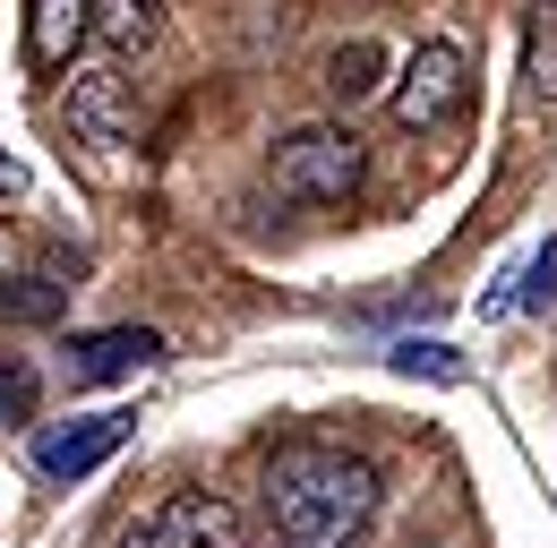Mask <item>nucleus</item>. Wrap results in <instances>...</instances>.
<instances>
[{
  "mask_svg": "<svg viewBox=\"0 0 557 548\" xmlns=\"http://www.w3.org/2000/svg\"><path fill=\"white\" fill-rule=\"evenodd\" d=\"M121 548H240V514L214 497V488H181V497H163L154 514H138Z\"/></svg>",
  "mask_w": 557,
  "mask_h": 548,
  "instance_id": "obj_3",
  "label": "nucleus"
},
{
  "mask_svg": "<svg viewBox=\"0 0 557 548\" xmlns=\"http://www.w3.org/2000/svg\"><path fill=\"white\" fill-rule=\"evenodd\" d=\"M86 35H95V0H26V52L44 68H70Z\"/></svg>",
  "mask_w": 557,
  "mask_h": 548,
  "instance_id": "obj_8",
  "label": "nucleus"
},
{
  "mask_svg": "<svg viewBox=\"0 0 557 548\" xmlns=\"http://www.w3.org/2000/svg\"><path fill=\"white\" fill-rule=\"evenodd\" d=\"M70 309V283L52 274H0V326H52Z\"/></svg>",
  "mask_w": 557,
  "mask_h": 548,
  "instance_id": "obj_9",
  "label": "nucleus"
},
{
  "mask_svg": "<svg viewBox=\"0 0 557 548\" xmlns=\"http://www.w3.org/2000/svg\"><path fill=\"white\" fill-rule=\"evenodd\" d=\"M549 300H557V240L541 249V258H532V266H523V291H515V309H549Z\"/></svg>",
  "mask_w": 557,
  "mask_h": 548,
  "instance_id": "obj_14",
  "label": "nucleus"
},
{
  "mask_svg": "<svg viewBox=\"0 0 557 548\" xmlns=\"http://www.w3.org/2000/svg\"><path fill=\"white\" fill-rule=\"evenodd\" d=\"M275 189L283 198H309V205L351 198L360 189V137L351 129H292L275 146Z\"/></svg>",
  "mask_w": 557,
  "mask_h": 548,
  "instance_id": "obj_2",
  "label": "nucleus"
},
{
  "mask_svg": "<svg viewBox=\"0 0 557 548\" xmlns=\"http://www.w3.org/2000/svg\"><path fill=\"white\" fill-rule=\"evenodd\" d=\"M163 360V335L154 326H103V335L70 342V386H112V377H138Z\"/></svg>",
  "mask_w": 557,
  "mask_h": 548,
  "instance_id": "obj_6",
  "label": "nucleus"
},
{
  "mask_svg": "<svg viewBox=\"0 0 557 548\" xmlns=\"http://www.w3.org/2000/svg\"><path fill=\"white\" fill-rule=\"evenodd\" d=\"M267 523L283 548H360L377 523V463L344 446H292L267 472Z\"/></svg>",
  "mask_w": 557,
  "mask_h": 548,
  "instance_id": "obj_1",
  "label": "nucleus"
},
{
  "mask_svg": "<svg viewBox=\"0 0 557 548\" xmlns=\"http://www.w3.org/2000/svg\"><path fill=\"white\" fill-rule=\"evenodd\" d=\"M463 95H472V68L455 43H420L404 77H395V121L404 129H446L455 112H463Z\"/></svg>",
  "mask_w": 557,
  "mask_h": 548,
  "instance_id": "obj_4",
  "label": "nucleus"
},
{
  "mask_svg": "<svg viewBox=\"0 0 557 548\" xmlns=\"http://www.w3.org/2000/svg\"><path fill=\"white\" fill-rule=\"evenodd\" d=\"M35 420V369L0 351V428H26Z\"/></svg>",
  "mask_w": 557,
  "mask_h": 548,
  "instance_id": "obj_12",
  "label": "nucleus"
},
{
  "mask_svg": "<svg viewBox=\"0 0 557 548\" xmlns=\"http://www.w3.org/2000/svg\"><path fill=\"white\" fill-rule=\"evenodd\" d=\"M129 428H138V411H86V420H52V428H35V472H44V479H86L95 463H112V454L129 446Z\"/></svg>",
  "mask_w": 557,
  "mask_h": 548,
  "instance_id": "obj_5",
  "label": "nucleus"
},
{
  "mask_svg": "<svg viewBox=\"0 0 557 548\" xmlns=\"http://www.w3.org/2000/svg\"><path fill=\"white\" fill-rule=\"evenodd\" d=\"M70 129L86 146H121L138 129V103H129V77L121 68H77L70 77Z\"/></svg>",
  "mask_w": 557,
  "mask_h": 548,
  "instance_id": "obj_7",
  "label": "nucleus"
},
{
  "mask_svg": "<svg viewBox=\"0 0 557 548\" xmlns=\"http://www.w3.org/2000/svg\"><path fill=\"white\" fill-rule=\"evenodd\" d=\"M532 95H549L557 103V35L541 26V43H532Z\"/></svg>",
  "mask_w": 557,
  "mask_h": 548,
  "instance_id": "obj_15",
  "label": "nucleus"
},
{
  "mask_svg": "<svg viewBox=\"0 0 557 548\" xmlns=\"http://www.w3.org/2000/svg\"><path fill=\"white\" fill-rule=\"evenodd\" d=\"M0 189H26V163L17 154H0Z\"/></svg>",
  "mask_w": 557,
  "mask_h": 548,
  "instance_id": "obj_16",
  "label": "nucleus"
},
{
  "mask_svg": "<svg viewBox=\"0 0 557 548\" xmlns=\"http://www.w3.org/2000/svg\"><path fill=\"white\" fill-rule=\"evenodd\" d=\"M95 35L112 43V52H129L154 35V0H95Z\"/></svg>",
  "mask_w": 557,
  "mask_h": 548,
  "instance_id": "obj_11",
  "label": "nucleus"
},
{
  "mask_svg": "<svg viewBox=\"0 0 557 548\" xmlns=\"http://www.w3.org/2000/svg\"><path fill=\"white\" fill-rule=\"evenodd\" d=\"M377 77H386V52H377V43H344V52L326 61V95H335V103H369Z\"/></svg>",
  "mask_w": 557,
  "mask_h": 548,
  "instance_id": "obj_10",
  "label": "nucleus"
},
{
  "mask_svg": "<svg viewBox=\"0 0 557 548\" xmlns=\"http://www.w3.org/2000/svg\"><path fill=\"white\" fill-rule=\"evenodd\" d=\"M386 360H395V369H404V377H463V360H455V351H446V342H395V351H386Z\"/></svg>",
  "mask_w": 557,
  "mask_h": 548,
  "instance_id": "obj_13",
  "label": "nucleus"
}]
</instances>
